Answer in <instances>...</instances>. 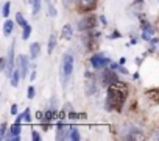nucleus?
Here are the masks:
<instances>
[{"mask_svg":"<svg viewBox=\"0 0 159 141\" xmlns=\"http://www.w3.org/2000/svg\"><path fill=\"white\" fill-rule=\"evenodd\" d=\"M69 139H80V133H78V129L76 127H70Z\"/></svg>","mask_w":159,"mask_h":141,"instance_id":"obj_17","label":"nucleus"},{"mask_svg":"<svg viewBox=\"0 0 159 141\" xmlns=\"http://www.w3.org/2000/svg\"><path fill=\"white\" fill-rule=\"evenodd\" d=\"M10 111H11V114H14V116H16V114H17V105H16V104H13Z\"/></svg>","mask_w":159,"mask_h":141,"instance_id":"obj_28","label":"nucleus"},{"mask_svg":"<svg viewBox=\"0 0 159 141\" xmlns=\"http://www.w3.org/2000/svg\"><path fill=\"white\" fill-rule=\"evenodd\" d=\"M48 14H50V16H53V17L56 16V10H55V7H53V5H50V3H48Z\"/></svg>","mask_w":159,"mask_h":141,"instance_id":"obj_24","label":"nucleus"},{"mask_svg":"<svg viewBox=\"0 0 159 141\" xmlns=\"http://www.w3.org/2000/svg\"><path fill=\"white\" fill-rule=\"evenodd\" d=\"M41 11V0H33V14L36 16Z\"/></svg>","mask_w":159,"mask_h":141,"instance_id":"obj_19","label":"nucleus"},{"mask_svg":"<svg viewBox=\"0 0 159 141\" xmlns=\"http://www.w3.org/2000/svg\"><path fill=\"white\" fill-rule=\"evenodd\" d=\"M17 67L20 69L22 77H27V74H28V58L25 55H20L17 58Z\"/></svg>","mask_w":159,"mask_h":141,"instance_id":"obj_6","label":"nucleus"},{"mask_svg":"<svg viewBox=\"0 0 159 141\" xmlns=\"http://www.w3.org/2000/svg\"><path fill=\"white\" fill-rule=\"evenodd\" d=\"M22 74H20V69L19 67H14L13 74H11V86L13 88H17L19 86V80H20Z\"/></svg>","mask_w":159,"mask_h":141,"instance_id":"obj_9","label":"nucleus"},{"mask_svg":"<svg viewBox=\"0 0 159 141\" xmlns=\"http://www.w3.org/2000/svg\"><path fill=\"white\" fill-rule=\"evenodd\" d=\"M102 82H103L105 85H112V83L119 82V80H117V75L114 74V69H112V67H111V69H105L103 72H102Z\"/></svg>","mask_w":159,"mask_h":141,"instance_id":"obj_5","label":"nucleus"},{"mask_svg":"<svg viewBox=\"0 0 159 141\" xmlns=\"http://www.w3.org/2000/svg\"><path fill=\"white\" fill-rule=\"evenodd\" d=\"M16 22H17L20 27H25V25H27V21L24 19V16H22L20 13H17V14H16Z\"/></svg>","mask_w":159,"mask_h":141,"instance_id":"obj_20","label":"nucleus"},{"mask_svg":"<svg viewBox=\"0 0 159 141\" xmlns=\"http://www.w3.org/2000/svg\"><path fill=\"white\" fill-rule=\"evenodd\" d=\"M22 121H25V122H30L31 121V118H30V110L27 108L22 114H17V121L16 122H22Z\"/></svg>","mask_w":159,"mask_h":141,"instance_id":"obj_15","label":"nucleus"},{"mask_svg":"<svg viewBox=\"0 0 159 141\" xmlns=\"http://www.w3.org/2000/svg\"><path fill=\"white\" fill-rule=\"evenodd\" d=\"M31 138H33L34 141H39V139H41V135H39L36 130H33V132H31Z\"/></svg>","mask_w":159,"mask_h":141,"instance_id":"obj_25","label":"nucleus"},{"mask_svg":"<svg viewBox=\"0 0 159 141\" xmlns=\"http://www.w3.org/2000/svg\"><path fill=\"white\" fill-rule=\"evenodd\" d=\"M30 35H31V25L27 24L25 27H22V39L27 41V39L30 38Z\"/></svg>","mask_w":159,"mask_h":141,"instance_id":"obj_16","label":"nucleus"},{"mask_svg":"<svg viewBox=\"0 0 159 141\" xmlns=\"http://www.w3.org/2000/svg\"><path fill=\"white\" fill-rule=\"evenodd\" d=\"M14 27H16V24H14L13 21L7 19V21L3 22V35H5V36H10V35L14 32Z\"/></svg>","mask_w":159,"mask_h":141,"instance_id":"obj_10","label":"nucleus"},{"mask_svg":"<svg viewBox=\"0 0 159 141\" xmlns=\"http://www.w3.org/2000/svg\"><path fill=\"white\" fill-rule=\"evenodd\" d=\"M69 133H70V127L64 125L62 122H59L58 129H56V138L58 139H66V138H69Z\"/></svg>","mask_w":159,"mask_h":141,"instance_id":"obj_8","label":"nucleus"},{"mask_svg":"<svg viewBox=\"0 0 159 141\" xmlns=\"http://www.w3.org/2000/svg\"><path fill=\"white\" fill-rule=\"evenodd\" d=\"M13 70H14V42H11L10 49H8V55H7V75L11 77L13 74Z\"/></svg>","mask_w":159,"mask_h":141,"instance_id":"obj_4","label":"nucleus"},{"mask_svg":"<svg viewBox=\"0 0 159 141\" xmlns=\"http://www.w3.org/2000/svg\"><path fill=\"white\" fill-rule=\"evenodd\" d=\"M45 2H48V3H50V0H45Z\"/></svg>","mask_w":159,"mask_h":141,"instance_id":"obj_29","label":"nucleus"},{"mask_svg":"<svg viewBox=\"0 0 159 141\" xmlns=\"http://www.w3.org/2000/svg\"><path fill=\"white\" fill-rule=\"evenodd\" d=\"M91 64L95 67V69H105L106 66L111 64V60L106 58L105 55H95L91 58Z\"/></svg>","mask_w":159,"mask_h":141,"instance_id":"obj_3","label":"nucleus"},{"mask_svg":"<svg viewBox=\"0 0 159 141\" xmlns=\"http://www.w3.org/2000/svg\"><path fill=\"white\" fill-rule=\"evenodd\" d=\"M151 36H153V28H151V27H150V28L147 27L145 32H143V39H150Z\"/></svg>","mask_w":159,"mask_h":141,"instance_id":"obj_23","label":"nucleus"},{"mask_svg":"<svg viewBox=\"0 0 159 141\" xmlns=\"http://www.w3.org/2000/svg\"><path fill=\"white\" fill-rule=\"evenodd\" d=\"M111 67H112V69H117L119 72H122V74H128V70H126L125 67H122V66H119V64H116V63H111Z\"/></svg>","mask_w":159,"mask_h":141,"instance_id":"obj_21","label":"nucleus"},{"mask_svg":"<svg viewBox=\"0 0 159 141\" xmlns=\"http://www.w3.org/2000/svg\"><path fill=\"white\" fill-rule=\"evenodd\" d=\"M97 3V0H80V7L83 10H92Z\"/></svg>","mask_w":159,"mask_h":141,"instance_id":"obj_13","label":"nucleus"},{"mask_svg":"<svg viewBox=\"0 0 159 141\" xmlns=\"http://www.w3.org/2000/svg\"><path fill=\"white\" fill-rule=\"evenodd\" d=\"M7 138V124L3 122L2 127H0V139H5Z\"/></svg>","mask_w":159,"mask_h":141,"instance_id":"obj_22","label":"nucleus"},{"mask_svg":"<svg viewBox=\"0 0 159 141\" xmlns=\"http://www.w3.org/2000/svg\"><path fill=\"white\" fill-rule=\"evenodd\" d=\"M126 99V88L120 83V82H116L112 85H109V91H108V100H106V105L108 108H116V110H120V107L123 105Z\"/></svg>","mask_w":159,"mask_h":141,"instance_id":"obj_1","label":"nucleus"},{"mask_svg":"<svg viewBox=\"0 0 159 141\" xmlns=\"http://www.w3.org/2000/svg\"><path fill=\"white\" fill-rule=\"evenodd\" d=\"M72 72H73V56L70 53H66L62 56V61H61V83H62V86H66V82L69 80Z\"/></svg>","mask_w":159,"mask_h":141,"instance_id":"obj_2","label":"nucleus"},{"mask_svg":"<svg viewBox=\"0 0 159 141\" xmlns=\"http://www.w3.org/2000/svg\"><path fill=\"white\" fill-rule=\"evenodd\" d=\"M39 53H41V44L39 42H33L30 46V56L31 58H38Z\"/></svg>","mask_w":159,"mask_h":141,"instance_id":"obj_11","label":"nucleus"},{"mask_svg":"<svg viewBox=\"0 0 159 141\" xmlns=\"http://www.w3.org/2000/svg\"><path fill=\"white\" fill-rule=\"evenodd\" d=\"M94 25H95V17H83V19H80V22H78L80 30H83V32L92 28Z\"/></svg>","mask_w":159,"mask_h":141,"instance_id":"obj_7","label":"nucleus"},{"mask_svg":"<svg viewBox=\"0 0 159 141\" xmlns=\"http://www.w3.org/2000/svg\"><path fill=\"white\" fill-rule=\"evenodd\" d=\"M72 35H73V33H72V25H70V24L64 25L62 30H61V38H62V39H70Z\"/></svg>","mask_w":159,"mask_h":141,"instance_id":"obj_12","label":"nucleus"},{"mask_svg":"<svg viewBox=\"0 0 159 141\" xmlns=\"http://www.w3.org/2000/svg\"><path fill=\"white\" fill-rule=\"evenodd\" d=\"M73 2H75V0H62V3H64V7H67V8H70Z\"/></svg>","mask_w":159,"mask_h":141,"instance_id":"obj_27","label":"nucleus"},{"mask_svg":"<svg viewBox=\"0 0 159 141\" xmlns=\"http://www.w3.org/2000/svg\"><path fill=\"white\" fill-rule=\"evenodd\" d=\"M27 96H28V99H33V97H34V88H33V86L28 88V94H27Z\"/></svg>","mask_w":159,"mask_h":141,"instance_id":"obj_26","label":"nucleus"},{"mask_svg":"<svg viewBox=\"0 0 159 141\" xmlns=\"http://www.w3.org/2000/svg\"><path fill=\"white\" fill-rule=\"evenodd\" d=\"M55 46H56V36H55V35H50V38H48V44H47V52H48V55L53 52Z\"/></svg>","mask_w":159,"mask_h":141,"instance_id":"obj_14","label":"nucleus"},{"mask_svg":"<svg viewBox=\"0 0 159 141\" xmlns=\"http://www.w3.org/2000/svg\"><path fill=\"white\" fill-rule=\"evenodd\" d=\"M10 7H11V3H10V2H5V5H3V10H2V16H3L5 19L10 16Z\"/></svg>","mask_w":159,"mask_h":141,"instance_id":"obj_18","label":"nucleus"}]
</instances>
